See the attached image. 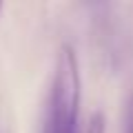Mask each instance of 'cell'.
Returning a JSON list of instances; mask_svg holds the SVG:
<instances>
[{
  "mask_svg": "<svg viewBox=\"0 0 133 133\" xmlns=\"http://www.w3.org/2000/svg\"><path fill=\"white\" fill-rule=\"evenodd\" d=\"M80 98L82 78L78 53L71 44H60L42 133H78Z\"/></svg>",
  "mask_w": 133,
  "mask_h": 133,
  "instance_id": "1",
  "label": "cell"
},
{
  "mask_svg": "<svg viewBox=\"0 0 133 133\" xmlns=\"http://www.w3.org/2000/svg\"><path fill=\"white\" fill-rule=\"evenodd\" d=\"M84 133H107V118H104V113H102V111L91 113L89 122H87Z\"/></svg>",
  "mask_w": 133,
  "mask_h": 133,
  "instance_id": "2",
  "label": "cell"
},
{
  "mask_svg": "<svg viewBox=\"0 0 133 133\" xmlns=\"http://www.w3.org/2000/svg\"><path fill=\"white\" fill-rule=\"evenodd\" d=\"M124 133H133V102H131V107H129V118H127V129H124Z\"/></svg>",
  "mask_w": 133,
  "mask_h": 133,
  "instance_id": "3",
  "label": "cell"
},
{
  "mask_svg": "<svg viewBox=\"0 0 133 133\" xmlns=\"http://www.w3.org/2000/svg\"><path fill=\"white\" fill-rule=\"evenodd\" d=\"M0 11H2V2H0Z\"/></svg>",
  "mask_w": 133,
  "mask_h": 133,
  "instance_id": "4",
  "label": "cell"
}]
</instances>
